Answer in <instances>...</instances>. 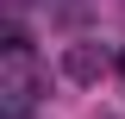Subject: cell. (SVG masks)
Returning a JSON list of instances; mask_svg holds the SVG:
<instances>
[{
  "label": "cell",
  "mask_w": 125,
  "mask_h": 119,
  "mask_svg": "<svg viewBox=\"0 0 125 119\" xmlns=\"http://www.w3.org/2000/svg\"><path fill=\"white\" fill-rule=\"evenodd\" d=\"M62 69L75 75V82H94V75L106 69V57H100L94 44H69V57H62Z\"/></svg>",
  "instance_id": "7a4b0ae2"
},
{
  "label": "cell",
  "mask_w": 125,
  "mask_h": 119,
  "mask_svg": "<svg viewBox=\"0 0 125 119\" xmlns=\"http://www.w3.org/2000/svg\"><path fill=\"white\" fill-rule=\"evenodd\" d=\"M38 88H44V75H38V63H31V44L25 31H6V50H0V113L6 119H25L31 107H38Z\"/></svg>",
  "instance_id": "6da1fadb"
},
{
  "label": "cell",
  "mask_w": 125,
  "mask_h": 119,
  "mask_svg": "<svg viewBox=\"0 0 125 119\" xmlns=\"http://www.w3.org/2000/svg\"><path fill=\"white\" fill-rule=\"evenodd\" d=\"M113 69H119V82H125V57H119V63H113Z\"/></svg>",
  "instance_id": "3957f363"
}]
</instances>
